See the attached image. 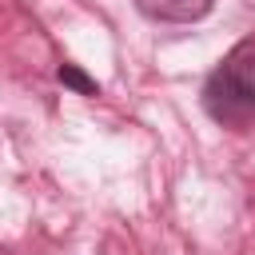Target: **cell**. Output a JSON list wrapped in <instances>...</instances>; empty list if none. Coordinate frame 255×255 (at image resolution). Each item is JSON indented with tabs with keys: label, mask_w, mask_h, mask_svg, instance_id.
<instances>
[{
	"label": "cell",
	"mask_w": 255,
	"mask_h": 255,
	"mask_svg": "<svg viewBox=\"0 0 255 255\" xmlns=\"http://www.w3.org/2000/svg\"><path fill=\"white\" fill-rule=\"evenodd\" d=\"M203 108L223 128L255 120V36L239 40L203 84Z\"/></svg>",
	"instance_id": "obj_1"
},
{
	"label": "cell",
	"mask_w": 255,
	"mask_h": 255,
	"mask_svg": "<svg viewBox=\"0 0 255 255\" xmlns=\"http://www.w3.org/2000/svg\"><path fill=\"white\" fill-rule=\"evenodd\" d=\"M135 8L159 24H195L215 8V0H135Z\"/></svg>",
	"instance_id": "obj_2"
},
{
	"label": "cell",
	"mask_w": 255,
	"mask_h": 255,
	"mask_svg": "<svg viewBox=\"0 0 255 255\" xmlns=\"http://www.w3.org/2000/svg\"><path fill=\"white\" fill-rule=\"evenodd\" d=\"M56 80H60L64 88L80 92V96H100V84H96L92 76H84L76 64H60V68H56Z\"/></svg>",
	"instance_id": "obj_3"
}]
</instances>
